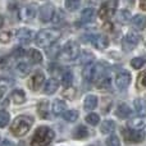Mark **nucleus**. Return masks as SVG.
Here are the masks:
<instances>
[{
  "label": "nucleus",
  "instance_id": "obj_28",
  "mask_svg": "<svg viewBox=\"0 0 146 146\" xmlns=\"http://www.w3.org/2000/svg\"><path fill=\"white\" fill-rule=\"evenodd\" d=\"M72 82H73V73L69 69H67L62 74V83H63L64 87H69L72 85Z\"/></svg>",
  "mask_w": 146,
  "mask_h": 146
},
{
  "label": "nucleus",
  "instance_id": "obj_26",
  "mask_svg": "<svg viewBox=\"0 0 146 146\" xmlns=\"http://www.w3.org/2000/svg\"><path fill=\"white\" fill-rule=\"evenodd\" d=\"M37 111L41 118H44V119L48 118L49 117V103L48 101H41L37 105Z\"/></svg>",
  "mask_w": 146,
  "mask_h": 146
},
{
  "label": "nucleus",
  "instance_id": "obj_9",
  "mask_svg": "<svg viewBox=\"0 0 146 146\" xmlns=\"http://www.w3.org/2000/svg\"><path fill=\"white\" fill-rule=\"evenodd\" d=\"M54 14H55V10H54V7L51 4H45L40 8V19L41 22H50L54 18Z\"/></svg>",
  "mask_w": 146,
  "mask_h": 146
},
{
  "label": "nucleus",
  "instance_id": "obj_22",
  "mask_svg": "<svg viewBox=\"0 0 146 146\" xmlns=\"http://www.w3.org/2000/svg\"><path fill=\"white\" fill-rule=\"evenodd\" d=\"M88 136V129L85 126H78L77 128L73 131V139L76 140H82Z\"/></svg>",
  "mask_w": 146,
  "mask_h": 146
},
{
  "label": "nucleus",
  "instance_id": "obj_41",
  "mask_svg": "<svg viewBox=\"0 0 146 146\" xmlns=\"http://www.w3.org/2000/svg\"><path fill=\"white\" fill-rule=\"evenodd\" d=\"M8 66V58L7 56H0V68H5Z\"/></svg>",
  "mask_w": 146,
  "mask_h": 146
},
{
  "label": "nucleus",
  "instance_id": "obj_20",
  "mask_svg": "<svg viewBox=\"0 0 146 146\" xmlns=\"http://www.w3.org/2000/svg\"><path fill=\"white\" fill-rule=\"evenodd\" d=\"M117 115L119 117V118H128L129 115L132 114V110L131 108H129L127 104H121V105H118V108H117Z\"/></svg>",
  "mask_w": 146,
  "mask_h": 146
},
{
  "label": "nucleus",
  "instance_id": "obj_25",
  "mask_svg": "<svg viewBox=\"0 0 146 146\" xmlns=\"http://www.w3.org/2000/svg\"><path fill=\"white\" fill-rule=\"evenodd\" d=\"M132 25L137 30H142L146 26V17L145 15H140V14L136 15V17L132 18Z\"/></svg>",
  "mask_w": 146,
  "mask_h": 146
},
{
  "label": "nucleus",
  "instance_id": "obj_45",
  "mask_svg": "<svg viewBox=\"0 0 146 146\" xmlns=\"http://www.w3.org/2000/svg\"><path fill=\"white\" fill-rule=\"evenodd\" d=\"M3 23H4V18H3L1 15H0V27L3 26Z\"/></svg>",
  "mask_w": 146,
  "mask_h": 146
},
{
  "label": "nucleus",
  "instance_id": "obj_30",
  "mask_svg": "<svg viewBox=\"0 0 146 146\" xmlns=\"http://www.w3.org/2000/svg\"><path fill=\"white\" fill-rule=\"evenodd\" d=\"M63 118H64V121H67V122H76L78 119V111L77 110H74V109H71V110H67L66 113L63 114Z\"/></svg>",
  "mask_w": 146,
  "mask_h": 146
},
{
  "label": "nucleus",
  "instance_id": "obj_37",
  "mask_svg": "<svg viewBox=\"0 0 146 146\" xmlns=\"http://www.w3.org/2000/svg\"><path fill=\"white\" fill-rule=\"evenodd\" d=\"M25 55V49L22 48V46H15L14 49H13V53H12V56L14 59H18V58H22V56Z\"/></svg>",
  "mask_w": 146,
  "mask_h": 146
},
{
  "label": "nucleus",
  "instance_id": "obj_8",
  "mask_svg": "<svg viewBox=\"0 0 146 146\" xmlns=\"http://www.w3.org/2000/svg\"><path fill=\"white\" fill-rule=\"evenodd\" d=\"M139 42H140L139 35H136V33H133V32H129V33H127L124 40H123V49L126 51L133 50Z\"/></svg>",
  "mask_w": 146,
  "mask_h": 146
},
{
  "label": "nucleus",
  "instance_id": "obj_27",
  "mask_svg": "<svg viewBox=\"0 0 146 146\" xmlns=\"http://www.w3.org/2000/svg\"><path fill=\"white\" fill-rule=\"evenodd\" d=\"M28 58H30L31 63H33V64H40L41 62H42V55H41V53L38 50H36V49L30 50Z\"/></svg>",
  "mask_w": 146,
  "mask_h": 146
},
{
  "label": "nucleus",
  "instance_id": "obj_36",
  "mask_svg": "<svg viewBox=\"0 0 146 146\" xmlns=\"http://www.w3.org/2000/svg\"><path fill=\"white\" fill-rule=\"evenodd\" d=\"M135 108L139 113H145L146 111V104L142 99H136L135 100Z\"/></svg>",
  "mask_w": 146,
  "mask_h": 146
},
{
  "label": "nucleus",
  "instance_id": "obj_5",
  "mask_svg": "<svg viewBox=\"0 0 146 146\" xmlns=\"http://www.w3.org/2000/svg\"><path fill=\"white\" fill-rule=\"evenodd\" d=\"M117 8H118V0H108V1L103 3L98 10L99 18H101V19H109L115 13Z\"/></svg>",
  "mask_w": 146,
  "mask_h": 146
},
{
  "label": "nucleus",
  "instance_id": "obj_21",
  "mask_svg": "<svg viewBox=\"0 0 146 146\" xmlns=\"http://www.w3.org/2000/svg\"><path fill=\"white\" fill-rule=\"evenodd\" d=\"M114 129H115V123H114V121H111V119L104 121L103 123H101V127H100L101 133H104V135L111 133Z\"/></svg>",
  "mask_w": 146,
  "mask_h": 146
},
{
  "label": "nucleus",
  "instance_id": "obj_15",
  "mask_svg": "<svg viewBox=\"0 0 146 146\" xmlns=\"http://www.w3.org/2000/svg\"><path fill=\"white\" fill-rule=\"evenodd\" d=\"M59 87V81L56 78H50V80L46 81L45 87H44V92L48 94V95H53Z\"/></svg>",
  "mask_w": 146,
  "mask_h": 146
},
{
  "label": "nucleus",
  "instance_id": "obj_14",
  "mask_svg": "<svg viewBox=\"0 0 146 146\" xmlns=\"http://www.w3.org/2000/svg\"><path fill=\"white\" fill-rule=\"evenodd\" d=\"M128 126L131 129H136V131H141L146 126V117H136V118L131 119L128 122Z\"/></svg>",
  "mask_w": 146,
  "mask_h": 146
},
{
  "label": "nucleus",
  "instance_id": "obj_39",
  "mask_svg": "<svg viewBox=\"0 0 146 146\" xmlns=\"http://www.w3.org/2000/svg\"><path fill=\"white\" fill-rule=\"evenodd\" d=\"M137 86L142 88H146V71L140 73L139 78H137Z\"/></svg>",
  "mask_w": 146,
  "mask_h": 146
},
{
  "label": "nucleus",
  "instance_id": "obj_38",
  "mask_svg": "<svg viewBox=\"0 0 146 146\" xmlns=\"http://www.w3.org/2000/svg\"><path fill=\"white\" fill-rule=\"evenodd\" d=\"M106 146H121V141H119L118 136H110L106 140Z\"/></svg>",
  "mask_w": 146,
  "mask_h": 146
},
{
  "label": "nucleus",
  "instance_id": "obj_32",
  "mask_svg": "<svg viewBox=\"0 0 146 146\" xmlns=\"http://www.w3.org/2000/svg\"><path fill=\"white\" fill-rule=\"evenodd\" d=\"M10 121V115L7 110H0V128L5 127Z\"/></svg>",
  "mask_w": 146,
  "mask_h": 146
},
{
  "label": "nucleus",
  "instance_id": "obj_13",
  "mask_svg": "<svg viewBox=\"0 0 146 146\" xmlns=\"http://www.w3.org/2000/svg\"><path fill=\"white\" fill-rule=\"evenodd\" d=\"M91 41H92L94 46H95L96 49H99V50H105V49L108 48V45H109L108 37H106V36H104V35L94 36Z\"/></svg>",
  "mask_w": 146,
  "mask_h": 146
},
{
  "label": "nucleus",
  "instance_id": "obj_29",
  "mask_svg": "<svg viewBox=\"0 0 146 146\" xmlns=\"http://www.w3.org/2000/svg\"><path fill=\"white\" fill-rule=\"evenodd\" d=\"M15 71H17V73H18V74H21V76L28 74L30 71H31L30 64L26 63V62H21V63L17 64V67H15Z\"/></svg>",
  "mask_w": 146,
  "mask_h": 146
},
{
  "label": "nucleus",
  "instance_id": "obj_7",
  "mask_svg": "<svg viewBox=\"0 0 146 146\" xmlns=\"http://www.w3.org/2000/svg\"><path fill=\"white\" fill-rule=\"evenodd\" d=\"M131 83V73L127 72V71H121L117 73V77H115V85L119 90H124L127 88Z\"/></svg>",
  "mask_w": 146,
  "mask_h": 146
},
{
  "label": "nucleus",
  "instance_id": "obj_6",
  "mask_svg": "<svg viewBox=\"0 0 146 146\" xmlns=\"http://www.w3.org/2000/svg\"><path fill=\"white\" fill-rule=\"evenodd\" d=\"M123 137L126 142L128 144H139V142L144 141L145 133L142 131H136V129H123Z\"/></svg>",
  "mask_w": 146,
  "mask_h": 146
},
{
  "label": "nucleus",
  "instance_id": "obj_31",
  "mask_svg": "<svg viewBox=\"0 0 146 146\" xmlns=\"http://www.w3.org/2000/svg\"><path fill=\"white\" fill-rule=\"evenodd\" d=\"M64 5H66L67 10H69V12H74V10H77L78 8L81 7V0H66Z\"/></svg>",
  "mask_w": 146,
  "mask_h": 146
},
{
  "label": "nucleus",
  "instance_id": "obj_23",
  "mask_svg": "<svg viewBox=\"0 0 146 146\" xmlns=\"http://www.w3.org/2000/svg\"><path fill=\"white\" fill-rule=\"evenodd\" d=\"M117 21H118L119 23H122V25H126V23H128L129 21H131V13H129V10H119L118 13H117Z\"/></svg>",
  "mask_w": 146,
  "mask_h": 146
},
{
  "label": "nucleus",
  "instance_id": "obj_12",
  "mask_svg": "<svg viewBox=\"0 0 146 146\" xmlns=\"http://www.w3.org/2000/svg\"><path fill=\"white\" fill-rule=\"evenodd\" d=\"M44 80H45V77H44L42 73H41V72H36L35 74H33L32 77H31L30 82H28V86H30L31 90L37 91L38 88H40L41 86H42Z\"/></svg>",
  "mask_w": 146,
  "mask_h": 146
},
{
  "label": "nucleus",
  "instance_id": "obj_10",
  "mask_svg": "<svg viewBox=\"0 0 146 146\" xmlns=\"http://www.w3.org/2000/svg\"><path fill=\"white\" fill-rule=\"evenodd\" d=\"M15 37L19 41L21 44H30L33 38V32L31 30H27V28H19V30L15 32Z\"/></svg>",
  "mask_w": 146,
  "mask_h": 146
},
{
  "label": "nucleus",
  "instance_id": "obj_35",
  "mask_svg": "<svg viewBox=\"0 0 146 146\" xmlns=\"http://www.w3.org/2000/svg\"><path fill=\"white\" fill-rule=\"evenodd\" d=\"M94 13H95L94 8H86V9L82 12V21L83 22H88V21H91Z\"/></svg>",
  "mask_w": 146,
  "mask_h": 146
},
{
  "label": "nucleus",
  "instance_id": "obj_16",
  "mask_svg": "<svg viewBox=\"0 0 146 146\" xmlns=\"http://www.w3.org/2000/svg\"><path fill=\"white\" fill-rule=\"evenodd\" d=\"M67 111V105L63 100H55L53 103V113L54 115L59 117V115H63L64 113Z\"/></svg>",
  "mask_w": 146,
  "mask_h": 146
},
{
  "label": "nucleus",
  "instance_id": "obj_24",
  "mask_svg": "<svg viewBox=\"0 0 146 146\" xmlns=\"http://www.w3.org/2000/svg\"><path fill=\"white\" fill-rule=\"evenodd\" d=\"M12 99L15 104H23L26 100V94L23 92V90L17 88V90H14L12 92Z\"/></svg>",
  "mask_w": 146,
  "mask_h": 146
},
{
  "label": "nucleus",
  "instance_id": "obj_42",
  "mask_svg": "<svg viewBox=\"0 0 146 146\" xmlns=\"http://www.w3.org/2000/svg\"><path fill=\"white\" fill-rule=\"evenodd\" d=\"M0 146H14V145H13V142L9 141V140H4V141L1 142V145H0Z\"/></svg>",
  "mask_w": 146,
  "mask_h": 146
},
{
  "label": "nucleus",
  "instance_id": "obj_18",
  "mask_svg": "<svg viewBox=\"0 0 146 146\" xmlns=\"http://www.w3.org/2000/svg\"><path fill=\"white\" fill-rule=\"evenodd\" d=\"M36 15V5L35 4H28L22 9V18L25 19H32Z\"/></svg>",
  "mask_w": 146,
  "mask_h": 146
},
{
  "label": "nucleus",
  "instance_id": "obj_4",
  "mask_svg": "<svg viewBox=\"0 0 146 146\" xmlns=\"http://www.w3.org/2000/svg\"><path fill=\"white\" fill-rule=\"evenodd\" d=\"M78 55H80V48L74 41L67 42L60 51V58L63 60H74L78 58Z\"/></svg>",
  "mask_w": 146,
  "mask_h": 146
},
{
  "label": "nucleus",
  "instance_id": "obj_2",
  "mask_svg": "<svg viewBox=\"0 0 146 146\" xmlns=\"http://www.w3.org/2000/svg\"><path fill=\"white\" fill-rule=\"evenodd\" d=\"M54 131L46 126H41L36 129L32 140H31V146H48L54 139Z\"/></svg>",
  "mask_w": 146,
  "mask_h": 146
},
{
  "label": "nucleus",
  "instance_id": "obj_17",
  "mask_svg": "<svg viewBox=\"0 0 146 146\" xmlns=\"http://www.w3.org/2000/svg\"><path fill=\"white\" fill-rule=\"evenodd\" d=\"M96 86H98V88H100L101 91L110 90V87H111L110 77H109V76H103V77H100L98 81H96Z\"/></svg>",
  "mask_w": 146,
  "mask_h": 146
},
{
  "label": "nucleus",
  "instance_id": "obj_40",
  "mask_svg": "<svg viewBox=\"0 0 146 146\" xmlns=\"http://www.w3.org/2000/svg\"><path fill=\"white\" fill-rule=\"evenodd\" d=\"M10 38H12V33H10L9 31L0 33V42L1 44H8L10 41Z\"/></svg>",
  "mask_w": 146,
  "mask_h": 146
},
{
  "label": "nucleus",
  "instance_id": "obj_44",
  "mask_svg": "<svg viewBox=\"0 0 146 146\" xmlns=\"http://www.w3.org/2000/svg\"><path fill=\"white\" fill-rule=\"evenodd\" d=\"M4 94H5V87H4V86H0V100L3 99Z\"/></svg>",
  "mask_w": 146,
  "mask_h": 146
},
{
  "label": "nucleus",
  "instance_id": "obj_43",
  "mask_svg": "<svg viewBox=\"0 0 146 146\" xmlns=\"http://www.w3.org/2000/svg\"><path fill=\"white\" fill-rule=\"evenodd\" d=\"M140 8L142 10H146V0H140Z\"/></svg>",
  "mask_w": 146,
  "mask_h": 146
},
{
  "label": "nucleus",
  "instance_id": "obj_1",
  "mask_svg": "<svg viewBox=\"0 0 146 146\" xmlns=\"http://www.w3.org/2000/svg\"><path fill=\"white\" fill-rule=\"evenodd\" d=\"M33 123L32 117L30 115H19L13 121L12 126H10V132L14 135L15 137H22L31 129Z\"/></svg>",
  "mask_w": 146,
  "mask_h": 146
},
{
  "label": "nucleus",
  "instance_id": "obj_3",
  "mask_svg": "<svg viewBox=\"0 0 146 146\" xmlns=\"http://www.w3.org/2000/svg\"><path fill=\"white\" fill-rule=\"evenodd\" d=\"M60 36V32L58 30H42L36 35L35 41L38 46L41 48H50L54 42H56V40Z\"/></svg>",
  "mask_w": 146,
  "mask_h": 146
},
{
  "label": "nucleus",
  "instance_id": "obj_11",
  "mask_svg": "<svg viewBox=\"0 0 146 146\" xmlns=\"http://www.w3.org/2000/svg\"><path fill=\"white\" fill-rule=\"evenodd\" d=\"M82 76L86 81H88V82L96 81V64H94V63L86 64L83 71H82Z\"/></svg>",
  "mask_w": 146,
  "mask_h": 146
},
{
  "label": "nucleus",
  "instance_id": "obj_33",
  "mask_svg": "<svg viewBox=\"0 0 146 146\" xmlns=\"http://www.w3.org/2000/svg\"><path fill=\"white\" fill-rule=\"evenodd\" d=\"M145 63H146V59L141 58V56H139V58H133L131 60V66H132V68H135V69H141Z\"/></svg>",
  "mask_w": 146,
  "mask_h": 146
},
{
  "label": "nucleus",
  "instance_id": "obj_34",
  "mask_svg": "<svg viewBox=\"0 0 146 146\" xmlns=\"http://www.w3.org/2000/svg\"><path fill=\"white\" fill-rule=\"evenodd\" d=\"M86 122L88 124H91V126H96L100 122V117L95 113H90L88 115H86Z\"/></svg>",
  "mask_w": 146,
  "mask_h": 146
},
{
  "label": "nucleus",
  "instance_id": "obj_19",
  "mask_svg": "<svg viewBox=\"0 0 146 146\" xmlns=\"http://www.w3.org/2000/svg\"><path fill=\"white\" fill-rule=\"evenodd\" d=\"M98 105V98L95 95H87L85 98V103H83V108L86 110H92Z\"/></svg>",
  "mask_w": 146,
  "mask_h": 146
}]
</instances>
